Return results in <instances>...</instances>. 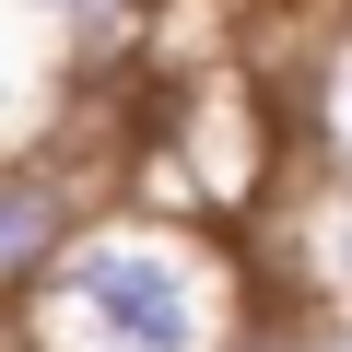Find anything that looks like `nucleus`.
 Segmentation results:
<instances>
[{
  "instance_id": "f257e3e1",
  "label": "nucleus",
  "mask_w": 352,
  "mask_h": 352,
  "mask_svg": "<svg viewBox=\"0 0 352 352\" xmlns=\"http://www.w3.org/2000/svg\"><path fill=\"white\" fill-rule=\"evenodd\" d=\"M258 317H270L258 258L223 223L153 200H106L59 247V270L12 305L24 352H247Z\"/></svg>"
},
{
  "instance_id": "f03ea898",
  "label": "nucleus",
  "mask_w": 352,
  "mask_h": 352,
  "mask_svg": "<svg viewBox=\"0 0 352 352\" xmlns=\"http://www.w3.org/2000/svg\"><path fill=\"white\" fill-rule=\"evenodd\" d=\"M106 200H129V188H118V176H94L59 129L24 141V153H0V305H24V294L59 270V247H71Z\"/></svg>"
},
{
  "instance_id": "7ed1b4c3",
  "label": "nucleus",
  "mask_w": 352,
  "mask_h": 352,
  "mask_svg": "<svg viewBox=\"0 0 352 352\" xmlns=\"http://www.w3.org/2000/svg\"><path fill=\"white\" fill-rule=\"evenodd\" d=\"M258 223H270V247H282V270H258L270 305H352V176L294 164Z\"/></svg>"
},
{
  "instance_id": "20e7f679",
  "label": "nucleus",
  "mask_w": 352,
  "mask_h": 352,
  "mask_svg": "<svg viewBox=\"0 0 352 352\" xmlns=\"http://www.w3.org/2000/svg\"><path fill=\"white\" fill-rule=\"evenodd\" d=\"M59 71H71V59H59V36H47L36 12H12V0H0V153H24V141H47V129H59V106H71V94H59Z\"/></svg>"
},
{
  "instance_id": "39448f33",
  "label": "nucleus",
  "mask_w": 352,
  "mask_h": 352,
  "mask_svg": "<svg viewBox=\"0 0 352 352\" xmlns=\"http://www.w3.org/2000/svg\"><path fill=\"white\" fill-rule=\"evenodd\" d=\"M294 164H329V176H352V0H340L329 47L305 59V106H294Z\"/></svg>"
},
{
  "instance_id": "423d86ee",
  "label": "nucleus",
  "mask_w": 352,
  "mask_h": 352,
  "mask_svg": "<svg viewBox=\"0 0 352 352\" xmlns=\"http://www.w3.org/2000/svg\"><path fill=\"white\" fill-rule=\"evenodd\" d=\"M12 12H36L47 36H59V59H94V47H118L153 0H12Z\"/></svg>"
}]
</instances>
